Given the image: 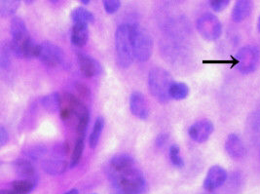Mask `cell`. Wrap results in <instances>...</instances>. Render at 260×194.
I'll return each instance as SVG.
<instances>
[{
	"instance_id": "17",
	"label": "cell",
	"mask_w": 260,
	"mask_h": 194,
	"mask_svg": "<svg viewBox=\"0 0 260 194\" xmlns=\"http://www.w3.org/2000/svg\"><path fill=\"white\" fill-rule=\"evenodd\" d=\"M13 166H14V169H15L16 174L21 179L37 181L36 169H35L34 165L31 164V162H29L28 160L18 159L16 161H14Z\"/></svg>"
},
{
	"instance_id": "12",
	"label": "cell",
	"mask_w": 260,
	"mask_h": 194,
	"mask_svg": "<svg viewBox=\"0 0 260 194\" xmlns=\"http://www.w3.org/2000/svg\"><path fill=\"white\" fill-rule=\"evenodd\" d=\"M131 112L139 119L145 120L149 116V107L141 92H134L130 98Z\"/></svg>"
},
{
	"instance_id": "9",
	"label": "cell",
	"mask_w": 260,
	"mask_h": 194,
	"mask_svg": "<svg viewBox=\"0 0 260 194\" xmlns=\"http://www.w3.org/2000/svg\"><path fill=\"white\" fill-rule=\"evenodd\" d=\"M37 58L42 61L45 66L55 68L64 61L63 51L58 45L52 42H42L38 47Z\"/></svg>"
},
{
	"instance_id": "1",
	"label": "cell",
	"mask_w": 260,
	"mask_h": 194,
	"mask_svg": "<svg viewBox=\"0 0 260 194\" xmlns=\"http://www.w3.org/2000/svg\"><path fill=\"white\" fill-rule=\"evenodd\" d=\"M11 49L18 58H37L39 44H36L23 19L14 17L11 22Z\"/></svg>"
},
{
	"instance_id": "10",
	"label": "cell",
	"mask_w": 260,
	"mask_h": 194,
	"mask_svg": "<svg viewBox=\"0 0 260 194\" xmlns=\"http://www.w3.org/2000/svg\"><path fill=\"white\" fill-rule=\"evenodd\" d=\"M227 180V172L220 166H213L208 171L204 181V188L207 191H214L223 185Z\"/></svg>"
},
{
	"instance_id": "32",
	"label": "cell",
	"mask_w": 260,
	"mask_h": 194,
	"mask_svg": "<svg viewBox=\"0 0 260 194\" xmlns=\"http://www.w3.org/2000/svg\"><path fill=\"white\" fill-rule=\"evenodd\" d=\"M167 140H168L167 135L162 134V135L158 136V138H157V140H156V144H157V146H164L166 144V142H167Z\"/></svg>"
},
{
	"instance_id": "34",
	"label": "cell",
	"mask_w": 260,
	"mask_h": 194,
	"mask_svg": "<svg viewBox=\"0 0 260 194\" xmlns=\"http://www.w3.org/2000/svg\"><path fill=\"white\" fill-rule=\"evenodd\" d=\"M24 1L25 4H32L36 0H24Z\"/></svg>"
},
{
	"instance_id": "23",
	"label": "cell",
	"mask_w": 260,
	"mask_h": 194,
	"mask_svg": "<svg viewBox=\"0 0 260 194\" xmlns=\"http://www.w3.org/2000/svg\"><path fill=\"white\" fill-rule=\"evenodd\" d=\"M170 98L176 101L184 100L189 94V88L183 82H174L170 88Z\"/></svg>"
},
{
	"instance_id": "37",
	"label": "cell",
	"mask_w": 260,
	"mask_h": 194,
	"mask_svg": "<svg viewBox=\"0 0 260 194\" xmlns=\"http://www.w3.org/2000/svg\"><path fill=\"white\" fill-rule=\"evenodd\" d=\"M257 27H258V30L260 33V17L258 18V22H257Z\"/></svg>"
},
{
	"instance_id": "29",
	"label": "cell",
	"mask_w": 260,
	"mask_h": 194,
	"mask_svg": "<svg viewBox=\"0 0 260 194\" xmlns=\"http://www.w3.org/2000/svg\"><path fill=\"white\" fill-rule=\"evenodd\" d=\"M230 0H210V5L214 12H221L228 6Z\"/></svg>"
},
{
	"instance_id": "7",
	"label": "cell",
	"mask_w": 260,
	"mask_h": 194,
	"mask_svg": "<svg viewBox=\"0 0 260 194\" xmlns=\"http://www.w3.org/2000/svg\"><path fill=\"white\" fill-rule=\"evenodd\" d=\"M197 29L202 37L209 41H213L221 36L222 25L216 16L212 13H206L198 19Z\"/></svg>"
},
{
	"instance_id": "18",
	"label": "cell",
	"mask_w": 260,
	"mask_h": 194,
	"mask_svg": "<svg viewBox=\"0 0 260 194\" xmlns=\"http://www.w3.org/2000/svg\"><path fill=\"white\" fill-rule=\"evenodd\" d=\"M70 167V163L61 157H52L44 160L43 162V169L46 173L57 176L64 173L67 169Z\"/></svg>"
},
{
	"instance_id": "36",
	"label": "cell",
	"mask_w": 260,
	"mask_h": 194,
	"mask_svg": "<svg viewBox=\"0 0 260 194\" xmlns=\"http://www.w3.org/2000/svg\"><path fill=\"white\" fill-rule=\"evenodd\" d=\"M49 1H50V2H52L53 4H57V3H59L60 0H49Z\"/></svg>"
},
{
	"instance_id": "24",
	"label": "cell",
	"mask_w": 260,
	"mask_h": 194,
	"mask_svg": "<svg viewBox=\"0 0 260 194\" xmlns=\"http://www.w3.org/2000/svg\"><path fill=\"white\" fill-rule=\"evenodd\" d=\"M84 140L85 137H77L75 145L73 147L72 155H71V162H70V168L75 167L82 157L83 150H84Z\"/></svg>"
},
{
	"instance_id": "25",
	"label": "cell",
	"mask_w": 260,
	"mask_h": 194,
	"mask_svg": "<svg viewBox=\"0 0 260 194\" xmlns=\"http://www.w3.org/2000/svg\"><path fill=\"white\" fill-rule=\"evenodd\" d=\"M0 13L2 17H10L18 10L21 0H1Z\"/></svg>"
},
{
	"instance_id": "15",
	"label": "cell",
	"mask_w": 260,
	"mask_h": 194,
	"mask_svg": "<svg viewBox=\"0 0 260 194\" xmlns=\"http://www.w3.org/2000/svg\"><path fill=\"white\" fill-rule=\"evenodd\" d=\"M135 167V160L129 154H118L112 158L109 162L108 173H117L129 170ZM107 173V174H108Z\"/></svg>"
},
{
	"instance_id": "21",
	"label": "cell",
	"mask_w": 260,
	"mask_h": 194,
	"mask_svg": "<svg viewBox=\"0 0 260 194\" xmlns=\"http://www.w3.org/2000/svg\"><path fill=\"white\" fill-rule=\"evenodd\" d=\"M71 20L74 23H85V24H91L95 21V17L89 10L83 8V7H77L72 10L71 14Z\"/></svg>"
},
{
	"instance_id": "22",
	"label": "cell",
	"mask_w": 260,
	"mask_h": 194,
	"mask_svg": "<svg viewBox=\"0 0 260 194\" xmlns=\"http://www.w3.org/2000/svg\"><path fill=\"white\" fill-rule=\"evenodd\" d=\"M104 128H105V119H104V117L99 116L95 119L94 128H93L92 133H91L90 138H89V144H90L91 148H95L98 146V144L100 142V139L102 137V133L104 131Z\"/></svg>"
},
{
	"instance_id": "6",
	"label": "cell",
	"mask_w": 260,
	"mask_h": 194,
	"mask_svg": "<svg viewBox=\"0 0 260 194\" xmlns=\"http://www.w3.org/2000/svg\"><path fill=\"white\" fill-rule=\"evenodd\" d=\"M88 111L89 110L83 105L82 102L71 93H64L60 96L59 113L62 121L74 122V125H76L79 118Z\"/></svg>"
},
{
	"instance_id": "31",
	"label": "cell",
	"mask_w": 260,
	"mask_h": 194,
	"mask_svg": "<svg viewBox=\"0 0 260 194\" xmlns=\"http://www.w3.org/2000/svg\"><path fill=\"white\" fill-rule=\"evenodd\" d=\"M8 140H9L8 132L6 131V129L3 126H1V128H0V144H1V146H5L8 142Z\"/></svg>"
},
{
	"instance_id": "30",
	"label": "cell",
	"mask_w": 260,
	"mask_h": 194,
	"mask_svg": "<svg viewBox=\"0 0 260 194\" xmlns=\"http://www.w3.org/2000/svg\"><path fill=\"white\" fill-rule=\"evenodd\" d=\"M76 90H77V92L79 93V95L81 97H90V90H89V88L87 86L78 83V84H76Z\"/></svg>"
},
{
	"instance_id": "35",
	"label": "cell",
	"mask_w": 260,
	"mask_h": 194,
	"mask_svg": "<svg viewBox=\"0 0 260 194\" xmlns=\"http://www.w3.org/2000/svg\"><path fill=\"white\" fill-rule=\"evenodd\" d=\"M79 1H80L81 3H83V4H86V5H87V4H89V3H90V1H91V0H79Z\"/></svg>"
},
{
	"instance_id": "16",
	"label": "cell",
	"mask_w": 260,
	"mask_h": 194,
	"mask_svg": "<svg viewBox=\"0 0 260 194\" xmlns=\"http://www.w3.org/2000/svg\"><path fill=\"white\" fill-rule=\"evenodd\" d=\"M85 23H74L71 29V42L76 47H83L89 39V27Z\"/></svg>"
},
{
	"instance_id": "2",
	"label": "cell",
	"mask_w": 260,
	"mask_h": 194,
	"mask_svg": "<svg viewBox=\"0 0 260 194\" xmlns=\"http://www.w3.org/2000/svg\"><path fill=\"white\" fill-rule=\"evenodd\" d=\"M107 175L116 189L114 194H142L145 188V180L142 173L135 167Z\"/></svg>"
},
{
	"instance_id": "26",
	"label": "cell",
	"mask_w": 260,
	"mask_h": 194,
	"mask_svg": "<svg viewBox=\"0 0 260 194\" xmlns=\"http://www.w3.org/2000/svg\"><path fill=\"white\" fill-rule=\"evenodd\" d=\"M59 104H60V96L58 93H52L46 97L43 98L42 100L43 107L50 112H55L56 110H59Z\"/></svg>"
},
{
	"instance_id": "4",
	"label": "cell",
	"mask_w": 260,
	"mask_h": 194,
	"mask_svg": "<svg viewBox=\"0 0 260 194\" xmlns=\"http://www.w3.org/2000/svg\"><path fill=\"white\" fill-rule=\"evenodd\" d=\"M173 79L169 72L162 68H154L148 74V87L151 95L162 104L168 103L170 98V88Z\"/></svg>"
},
{
	"instance_id": "38",
	"label": "cell",
	"mask_w": 260,
	"mask_h": 194,
	"mask_svg": "<svg viewBox=\"0 0 260 194\" xmlns=\"http://www.w3.org/2000/svg\"><path fill=\"white\" fill-rule=\"evenodd\" d=\"M93 194H95V193H93Z\"/></svg>"
},
{
	"instance_id": "5",
	"label": "cell",
	"mask_w": 260,
	"mask_h": 194,
	"mask_svg": "<svg viewBox=\"0 0 260 194\" xmlns=\"http://www.w3.org/2000/svg\"><path fill=\"white\" fill-rule=\"evenodd\" d=\"M134 57L141 62L148 61L152 55L153 40L140 24H130Z\"/></svg>"
},
{
	"instance_id": "13",
	"label": "cell",
	"mask_w": 260,
	"mask_h": 194,
	"mask_svg": "<svg viewBox=\"0 0 260 194\" xmlns=\"http://www.w3.org/2000/svg\"><path fill=\"white\" fill-rule=\"evenodd\" d=\"M77 60L79 63L80 72L86 77H94L99 75L102 72V67L99 63V61L95 60L94 58L90 57L89 55L78 53Z\"/></svg>"
},
{
	"instance_id": "19",
	"label": "cell",
	"mask_w": 260,
	"mask_h": 194,
	"mask_svg": "<svg viewBox=\"0 0 260 194\" xmlns=\"http://www.w3.org/2000/svg\"><path fill=\"white\" fill-rule=\"evenodd\" d=\"M252 10V3L250 0H238L232 10V19L235 23L245 21Z\"/></svg>"
},
{
	"instance_id": "14",
	"label": "cell",
	"mask_w": 260,
	"mask_h": 194,
	"mask_svg": "<svg viewBox=\"0 0 260 194\" xmlns=\"http://www.w3.org/2000/svg\"><path fill=\"white\" fill-rule=\"evenodd\" d=\"M225 149L230 157L234 159L243 158L246 154V148L241 138L236 134H231L225 142Z\"/></svg>"
},
{
	"instance_id": "8",
	"label": "cell",
	"mask_w": 260,
	"mask_h": 194,
	"mask_svg": "<svg viewBox=\"0 0 260 194\" xmlns=\"http://www.w3.org/2000/svg\"><path fill=\"white\" fill-rule=\"evenodd\" d=\"M259 61L258 49L254 46H246L239 50L236 55V67L243 74L252 73Z\"/></svg>"
},
{
	"instance_id": "3",
	"label": "cell",
	"mask_w": 260,
	"mask_h": 194,
	"mask_svg": "<svg viewBox=\"0 0 260 194\" xmlns=\"http://www.w3.org/2000/svg\"><path fill=\"white\" fill-rule=\"evenodd\" d=\"M116 60L120 68L128 69L134 61L130 24L119 25L115 33Z\"/></svg>"
},
{
	"instance_id": "28",
	"label": "cell",
	"mask_w": 260,
	"mask_h": 194,
	"mask_svg": "<svg viewBox=\"0 0 260 194\" xmlns=\"http://www.w3.org/2000/svg\"><path fill=\"white\" fill-rule=\"evenodd\" d=\"M103 4L107 14H114L121 6V0H103Z\"/></svg>"
},
{
	"instance_id": "20",
	"label": "cell",
	"mask_w": 260,
	"mask_h": 194,
	"mask_svg": "<svg viewBox=\"0 0 260 194\" xmlns=\"http://www.w3.org/2000/svg\"><path fill=\"white\" fill-rule=\"evenodd\" d=\"M36 182L37 181L34 180L21 179L13 182L9 189L13 194H29L36 188Z\"/></svg>"
},
{
	"instance_id": "27",
	"label": "cell",
	"mask_w": 260,
	"mask_h": 194,
	"mask_svg": "<svg viewBox=\"0 0 260 194\" xmlns=\"http://www.w3.org/2000/svg\"><path fill=\"white\" fill-rule=\"evenodd\" d=\"M170 160L172 164L178 168H182L184 166L183 159L180 156V150L177 145H173L170 147Z\"/></svg>"
},
{
	"instance_id": "33",
	"label": "cell",
	"mask_w": 260,
	"mask_h": 194,
	"mask_svg": "<svg viewBox=\"0 0 260 194\" xmlns=\"http://www.w3.org/2000/svg\"><path fill=\"white\" fill-rule=\"evenodd\" d=\"M64 194H79V191H78V189H76V188H72L71 190L67 191Z\"/></svg>"
},
{
	"instance_id": "11",
	"label": "cell",
	"mask_w": 260,
	"mask_h": 194,
	"mask_svg": "<svg viewBox=\"0 0 260 194\" xmlns=\"http://www.w3.org/2000/svg\"><path fill=\"white\" fill-rule=\"evenodd\" d=\"M213 132V122L210 120H200L194 123L189 128L190 138L196 143L207 142Z\"/></svg>"
}]
</instances>
